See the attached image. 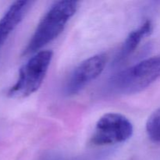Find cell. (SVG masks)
I'll return each mask as SVG.
<instances>
[{"instance_id":"cell-4","label":"cell","mask_w":160,"mask_h":160,"mask_svg":"<svg viewBox=\"0 0 160 160\" xmlns=\"http://www.w3.org/2000/svg\"><path fill=\"white\" fill-rule=\"evenodd\" d=\"M132 123L125 116L117 112H109L102 116L95 124L91 138V144L106 146L123 143L133 135Z\"/></svg>"},{"instance_id":"cell-5","label":"cell","mask_w":160,"mask_h":160,"mask_svg":"<svg viewBox=\"0 0 160 160\" xmlns=\"http://www.w3.org/2000/svg\"><path fill=\"white\" fill-rule=\"evenodd\" d=\"M106 61V55L100 53L81 62L72 72L66 84V94L74 95L81 92L86 86L100 76L104 70Z\"/></svg>"},{"instance_id":"cell-9","label":"cell","mask_w":160,"mask_h":160,"mask_svg":"<svg viewBox=\"0 0 160 160\" xmlns=\"http://www.w3.org/2000/svg\"><path fill=\"white\" fill-rule=\"evenodd\" d=\"M3 44H4V42H2V41L1 39H0V47H1L2 45H3Z\"/></svg>"},{"instance_id":"cell-8","label":"cell","mask_w":160,"mask_h":160,"mask_svg":"<svg viewBox=\"0 0 160 160\" xmlns=\"http://www.w3.org/2000/svg\"><path fill=\"white\" fill-rule=\"evenodd\" d=\"M146 132L152 142L160 143V108L148 117L146 123Z\"/></svg>"},{"instance_id":"cell-6","label":"cell","mask_w":160,"mask_h":160,"mask_svg":"<svg viewBox=\"0 0 160 160\" xmlns=\"http://www.w3.org/2000/svg\"><path fill=\"white\" fill-rule=\"evenodd\" d=\"M31 2L16 1L8 8L0 19V39L6 42L9 34L22 21L30 8Z\"/></svg>"},{"instance_id":"cell-2","label":"cell","mask_w":160,"mask_h":160,"mask_svg":"<svg viewBox=\"0 0 160 160\" xmlns=\"http://www.w3.org/2000/svg\"><path fill=\"white\" fill-rule=\"evenodd\" d=\"M160 78V54L141 61L111 78L109 87L123 95L135 94Z\"/></svg>"},{"instance_id":"cell-3","label":"cell","mask_w":160,"mask_h":160,"mask_svg":"<svg viewBox=\"0 0 160 160\" xmlns=\"http://www.w3.org/2000/svg\"><path fill=\"white\" fill-rule=\"evenodd\" d=\"M50 50L38 52L19 70L18 78L8 89L6 95L9 98H23L37 92L43 83L52 59Z\"/></svg>"},{"instance_id":"cell-1","label":"cell","mask_w":160,"mask_h":160,"mask_svg":"<svg viewBox=\"0 0 160 160\" xmlns=\"http://www.w3.org/2000/svg\"><path fill=\"white\" fill-rule=\"evenodd\" d=\"M79 3L76 1H59L50 7L38 24L31 36L23 55L34 54L39 52L58 37L65 28L70 19L76 13Z\"/></svg>"},{"instance_id":"cell-7","label":"cell","mask_w":160,"mask_h":160,"mask_svg":"<svg viewBox=\"0 0 160 160\" xmlns=\"http://www.w3.org/2000/svg\"><path fill=\"white\" fill-rule=\"evenodd\" d=\"M152 30L153 26L152 22L150 20H146L138 28L131 31L125 39L119 52V54L117 55L116 62L120 63L128 59L132 53L135 52L136 48L138 47L142 40L152 34Z\"/></svg>"}]
</instances>
